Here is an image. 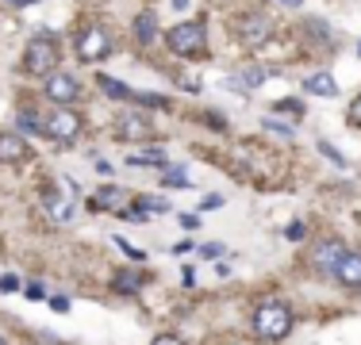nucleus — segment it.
<instances>
[{
    "mask_svg": "<svg viewBox=\"0 0 361 345\" xmlns=\"http://www.w3.org/2000/svg\"><path fill=\"white\" fill-rule=\"evenodd\" d=\"M42 134L50 142H73L81 134V115L69 112V107H58V112H50V119H42Z\"/></svg>",
    "mask_w": 361,
    "mask_h": 345,
    "instance_id": "nucleus-4",
    "label": "nucleus"
},
{
    "mask_svg": "<svg viewBox=\"0 0 361 345\" xmlns=\"http://www.w3.org/2000/svg\"><path fill=\"white\" fill-rule=\"evenodd\" d=\"M58 38L54 35H35L27 42V50H23V69H27L31 77H50L54 69H58Z\"/></svg>",
    "mask_w": 361,
    "mask_h": 345,
    "instance_id": "nucleus-2",
    "label": "nucleus"
},
{
    "mask_svg": "<svg viewBox=\"0 0 361 345\" xmlns=\"http://www.w3.org/2000/svg\"><path fill=\"white\" fill-rule=\"evenodd\" d=\"M131 100H135V104H147V107H169L166 96H154V92H135Z\"/></svg>",
    "mask_w": 361,
    "mask_h": 345,
    "instance_id": "nucleus-24",
    "label": "nucleus"
},
{
    "mask_svg": "<svg viewBox=\"0 0 361 345\" xmlns=\"http://www.w3.org/2000/svg\"><path fill=\"white\" fill-rule=\"evenodd\" d=\"M131 211H135V215H147V211H154V215H166V211H169V203L162 200V196H138V200H135V207H131Z\"/></svg>",
    "mask_w": 361,
    "mask_h": 345,
    "instance_id": "nucleus-16",
    "label": "nucleus"
},
{
    "mask_svg": "<svg viewBox=\"0 0 361 345\" xmlns=\"http://www.w3.org/2000/svg\"><path fill=\"white\" fill-rule=\"evenodd\" d=\"M250 326H254V334L262 342H284V337L292 334V311L281 299H265V303H258Z\"/></svg>",
    "mask_w": 361,
    "mask_h": 345,
    "instance_id": "nucleus-1",
    "label": "nucleus"
},
{
    "mask_svg": "<svg viewBox=\"0 0 361 345\" xmlns=\"http://www.w3.org/2000/svg\"><path fill=\"white\" fill-rule=\"evenodd\" d=\"M23 157H27V138L23 134H0V162L16 165Z\"/></svg>",
    "mask_w": 361,
    "mask_h": 345,
    "instance_id": "nucleus-11",
    "label": "nucleus"
},
{
    "mask_svg": "<svg viewBox=\"0 0 361 345\" xmlns=\"http://www.w3.org/2000/svg\"><path fill=\"white\" fill-rule=\"evenodd\" d=\"M315 146H319V153H323V157H331V162L338 165V169H346V157H342V153L334 150L331 142H323V138H319V142H315Z\"/></svg>",
    "mask_w": 361,
    "mask_h": 345,
    "instance_id": "nucleus-26",
    "label": "nucleus"
},
{
    "mask_svg": "<svg viewBox=\"0 0 361 345\" xmlns=\"http://www.w3.org/2000/svg\"><path fill=\"white\" fill-rule=\"evenodd\" d=\"M50 311L66 315V311H69V299H66V296H50Z\"/></svg>",
    "mask_w": 361,
    "mask_h": 345,
    "instance_id": "nucleus-30",
    "label": "nucleus"
},
{
    "mask_svg": "<svg viewBox=\"0 0 361 345\" xmlns=\"http://www.w3.org/2000/svg\"><path fill=\"white\" fill-rule=\"evenodd\" d=\"M97 85L104 88L108 96H116V100H131V96H135V92H131L127 85H119L116 77H97Z\"/></svg>",
    "mask_w": 361,
    "mask_h": 345,
    "instance_id": "nucleus-20",
    "label": "nucleus"
},
{
    "mask_svg": "<svg viewBox=\"0 0 361 345\" xmlns=\"http://www.w3.org/2000/svg\"><path fill=\"white\" fill-rule=\"evenodd\" d=\"M12 4H20V8H23V4H39V0H12Z\"/></svg>",
    "mask_w": 361,
    "mask_h": 345,
    "instance_id": "nucleus-38",
    "label": "nucleus"
},
{
    "mask_svg": "<svg viewBox=\"0 0 361 345\" xmlns=\"http://www.w3.org/2000/svg\"><path fill=\"white\" fill-rule=\"evenodd\" d=\"M77 54L85 58V62H104V58L112 54V35H108L100 23H88V27H81V35H77Z\"/></svg>",
    "mask_w": 361,
    "mask_h": 345,
    "instance_id": "nucleus-5",
    "label": "nucleus"
},
{
    "mask_svg": "<svg viewBox=\"0 0 361 345\" xmlns=\"http://www.w3.org/2000/svg\"><path fill=\"white\" fill-rule=\"evenodd\" d=\"M346 253H350V249H346L342 238H323V242H315V249H312V268L323 272V277H334Z\"/></svg>",
    "mask_w": 361,
    "mask_h": 345,
    "instance_id": "nucleus-6",
    "label": "nucleus"
},
{
    "mask_svg": "<svg viewBox=\"0 0 361 345\" xmlns=\"http://www.w3.org/2000/svg\"><path fill=\"white\" fill-rule=\"evenodd\" d=\"M16 288H20L16 277H0V292H16Z\"/></svg>",
    "mask_w": 361,
    "mask_h": 345,
    "instance_id": "nucleus-32",
    "label": "nucleus"
},
{
    "mask_svg": "<svg viewBox=\"0 0 361 345\" xmlns=\"http://www.w3.org/2000/svg\"><path fill=\"white\" fill-rule=\"evenodd\" d=\"M150 345H181V337H177V334H158Z\"/></svg>",
    "mask_w": 361,
    "mask_h": 345,
    "instance_id": "nucleus-31",
    "label": "nucleus"
},
{
    "mask_svg": "<svg viewBox=\"0 0 361 345\" xmlns=\"http://www.w3.org/2000/svg\"><path fill=\"white\" fill-rule=\"evenodd\" d=\"M200 257H223V246H219V242H204V246H200Z\"/></svg>",
    "mask_w": 361,
    "mask_h": 345,
    "instance_id": "nucleus-29",
    "label": "nucleus"
},
{
    "mask_svg": "<svg viewBox=\"0 0 361 345\" xmlns=\"http://www.w3.org/2000/svg\"><path fill=\"white\" fill-rule=\"evenodd\" d=\"M0 345H4V337H0Z\"/></svg>",
    "mask_w": 361,
    "mask_h": 345,
    "instance_id": "nucleus-40",
    "label": "nucleus"
},
{
    "mask_svg": "<svg viewBox=\"0 0 361 345\" xmlns=\"http://www.w3.org/2000/svg\"><path fill=\"white\" fill-rule=\"evenodd\" d=\"M334 277H338V284H346V288H361V253L350 249V253L342 257V265H338Z\"/></svg>",
    "mask_w": 361,
    "mask_h": 345,
    "instance_id": "nucleus-12",
    "label": "nucleus"
},
{
    "mask_svg": "<svg viewBox=\"0 0 361 345\" xmlns=\"http://www.w3.org/2000/svg\"><path fill=\"white\" fill-rule=\"evenodd\" d=\"M358 58H361V42H358Z\"/></svg>",
    "mask_w": 361,
    "mask_h": 345,
    "instance_id": "nucleus-39",
    "label": "nucleus"
},
{
    "mask_svg": "<svg viewBox=\"0 0 361 345\" xmlns=\"http://www.w3.org/2000/svg\"><path fill=\"white\" fill-rule=\"evenodd\" d=\"M166 47L173 50L177 58H200V54L208 50V31H204V23H196V19L177 23V27L166 35Z\"/></svg>",
    "mask_w": 361,
    "mask_h": 345,
    "instance_id": "nucleus-3",
    "label": "nucleus"
},
{
    "mask_svg": "<svg viewBox=\"0 0 361 345\" xmlns=\"http://www.w3.org/2000/svg\"><path fill=\"white\" fill-rule=\"evenodd\" d=\"M262 127H265L269 134H277V138H292V127H288V123H281V119H273V115H265V119H262Z\"/></svg>",
    "mask_w": 361,
    "mask_h": 345,
    "instance_id": "nucleus-22",
    "label": "nucleus"
},
{
    "mask_svg": "<svg viewBox=\"0 0 361 345\" xmlns=\"http://www.w3.org/2000/svg\"><path fill=\"white\" fill-rule=\"evenodd\" d=\"M112 288H116L119 296H135L138 288H142V277H138V272H119V277L112 280Z\"/></svg>",
    "mask_w": 361,
    "mask_h": 345,
    "instance_id": "nucleus-17",
    "label": "nucleus"
},
{
    "mask_svg": "<svg viewBox=\"0 0 361 345\" xmlns=\"http://www.w3.org/2000/svg\"><path fill=\"white\" fill-rule=\"evenodd\" d=\"M131 165H166V153L162 150H147V153H131Z\"/></svg>",
    "mask_w": 361,
    "mask_h": 345,
    "instance_id": "nucleus-21",
    "label": "nucleus"
},
{
    "mask_svg": "<svg viewBox=\"0 0 361 345\" xmlns=\"http://www.w3.org/2000/svg\"><path fill=\"white\" fill-rule=\"evenodd\" d=\"M158 35V23H154V12H142V16H135V38L142 42V47H150Z\"/></svg>",
    "mask_w": 361,
    "mask_h": 345,
    "instance_id": "nucleus-14",
    "label": "nucleus"
},
{
    "mask_svg": "<svg viewBox=\"0 0 361 345\" xmlns=\"http://www.w3.org/2000/svg\"><path fill=\"white\" fill-rule=\"evenodd\" d=\"M350 123H361V96L350 104Z\"/></svg>",
    "mask_w": 361,
    "mask_h": 345,
    "instance_id": "nucleus-34",
    "label": "nucleus"
},
{
    "mask_svg": "<svg viewBox=\"0 0 361 345\" xmlns=\"http://www.w3.org/2000/svg\"><path fill=\"white\" fill-rule=\"evenodd\" d=\"M173 8H177V12H185V8H188V0H173Z\"/></svg>",
    "mask_w": 361,
    "mask_h": 345,
    "instance_id": "nucleus-37",
    "label": "nucleus"
},
{
    "mask_svg": "<svg viewBox=\"0 0 361 345\" xmlns=\"http://www.w3.org/2000/svg\"><path fill=\"white\" fill-rule=\"evenodd\" d=\"M265 77H269V73H265L262 66H242L238 73L227 77V85H231V88H246V92H254V88H262V85H265Z\"/></svg>",
    "mask_w": 361,
    "mask_h": 345,
    "instance_id": "nucleus-10",
    "label": "nucleus"
},
{
    "mask_svg": "<svg viewBox=\"0 0 361 345\" xmlns=\"http://www.w3.org/2000/svg\"><path fill=\"white\" fill-rule=\"evenodd\" d=\"M162 184H166V188H188V184H192V177H185V169H181V165H169V169L162 172Z\"/></svg>",
    "mask_w": 361,
    "mask_h": 345,
    "instance_id": "nucleus-19",
    "label": "nucleus"
},
{
    "mask_svg": "<svg viewBox=\"0 0 361 345\" xmlns=\"http://www.w3.org/2000/svg\"><path fill=\"white\" fill-rule=\"evenodd\" d=\"M16 131H20V134H39V131H42V119L27 107V112L16 115Z\"/></svg>",
    "mask_w": 361,
    "mask_h": 345,
    "instance_id": "nucleus-18",
    "label": "nucleus"
},
{
    "mask_svg": "<svg viewBox=\"0 0 361 345\" xmlns=\"http://www.w3.org/2000/svg\"><path fill=\"white\" fill-rule=\"evenodd\" d=\"M42 203H47V211L54 215V219H62V222H66L69 215H73V211H69V203L62 200V196H58L54 188H47V192H42Z\"/></svg>",
    "mask_w": 361,
    "mask_h": 345,
    "instance_id": "nucleus-15",
    "label": "nucleus"
},
{
    "mask_svg": "<svg viewBox=\"0 0 361 345\" xmlns=\"http://www.w3.org/2000/svg\"><path fill=\"white\" fill-rule=\"evenodd\" d=\"M223 196H219V192H208V196H204V203H200V211H219V207H223Z\"/></svg>",
    "mask_w": 361,
    "mask_h": 345,
    "instance_id": "nucleus-28",
    "label": "nucleus"
},
{
    "mask_svg": "<svg viewBox=\"0 0 361 345\" xmlns=\"http://www.w3.org/2000/svg\"><path fill=\"white\" fill-rule=\"evenodd\" d=\"M23 296H27V299H47V296H42V288H39V284H27V288H23Z\"/></svg>",
    "mask_w": 361,
    "mask_h": 345,
    "instance_id": "nucleus-33",
    "label": "nucleus"
},
{
    "mask_svg": "<svg viewBox=\"0 0 361 345\" xmlns=\"http://www.w3.org/2000/svg\"><path fill=\"white\" fill-rule=\"evenodd\" d=\"M116 200H123V188H100L97 192V207H100V203H108V207H112Z\"/></svg>",
    "mask_w": 361,
    "mask_h": 345,
    "instance_id": "nucleus-27",
    "label": "nucleus"
},
{
    "mask_svg": "<svg viewBox=\"0 0 361 345\" xmlns=\"http://www.w3.org/2000/svg\"><path fill=\"white\" fill-rule=\"evenodd\" d=\"M284 238H288V242H303V238H308V227H303L300 219H292L288 227H284Z\"/></svg>",
    "mask_w": 361,
    "mask_h": 345,
    "instance_id": "nucleus-25",
    "label": "nucleus"
},
{
    "mask_svg": "<svg viewBox=\"0 0 361 345\" xmlns=\"http://www.w3.org/2000/svg\"><path fill=\"white\" fill-rule=\"evenodd\" d=\"M238 38H242L246 47H265V42L273 38V19H265V16H242V19H238Z\"/></svg>",
    "mask_w": 361,
    "mask_h": 345,
    "instance_id": "nucleus-7",
    "label": "nucleus"
},
{
    "mask_svg": "<svg viewBox=\"0 0 361 345\" xmlns=\"http://www.w3.org/2000/svg\"><path fill=\"white\" fill-rule=\"evenodd\" d=\"M303 92L323 96V100H334V96H338V85H334L331 73H315V77H308V81H303Z\"/></svg>",
    "mask_w": 361,
    "mask_h": 345,
    "instance_id": "nucleus-13",
    "label": "nucleus"
},
{
    "mask_svg": "<svg viewBox=\"0 0 361 345\" xmlns=\"http://www.w3.org/2000/svg\"><path fill=\"white\" fill-rule=\"evenodd\" d=\"M181 85H185V92H200V81L196 77H181Z\"/></svg>",
    "mask_w": 361,
    "mask_h": 345,
    "instance_id": "nucleus-35",
    "label": "nucleus"
},
{
    "mask_svg": "<svg viewBox=\"0 0 361 345\" xmlns=\"http://www.w3.org/2000/svg\"><path fill=\"white\" fill-rule=\"evenodd\" d=\"M281 4H284V8H300L303 0H281Z\"/></svg>",
    "mask_w": 361,
    "mask_h": 345,
    "instance_id": "nucleus-36",
    "label": "nucleus"
},
{
    "mask_svg": "<svg viewBox=\"0 0 361 345\" xmlns=\"http://www.w3.org/2000/svg\"><path fill=\"white\" fill-rule=\"evenodd\" d=\"M42 88H47V96L54 100V104H73V100L81 96V85L69 73H50Z\"/></svg>",
    "mask_w": 361,
    "mask_h": 345,
    "instance_id": "nucleus-9",
    "label": "nucleus"
},
{
    "mask_svg": "<svg viewBox=\"0 0 361 345\" xmlns=\"http://www.w3.org/2000/svg\"><path fill=\"white\" fill-rule=\"evenodd\" d=\"M119 138L123 142H147L150 134H154V123H150L142 112H123L119 115V123H116Z\"/></svg>",
    "mask_w": 361,
    "mask_h": 345,
    "instance_id": "nucleus-8",
    "label": "nucleus"
},
{
    "mask_svg": "<svg viewBox=\"0 0 361 345\" xmlns=\"http://www.w3.org/2000/svg\"><path fill=\"white\" fill-rule=\"evenodd\" d=\"M273 112L288 115V119H300V115H303V104H300V100H277Z\"/></svg>",
    "mask_w": 361,
    "mask_h": 345,
    "instance_id": "nucleus-23",
    "label": "nucleus"
}]
</instances>
